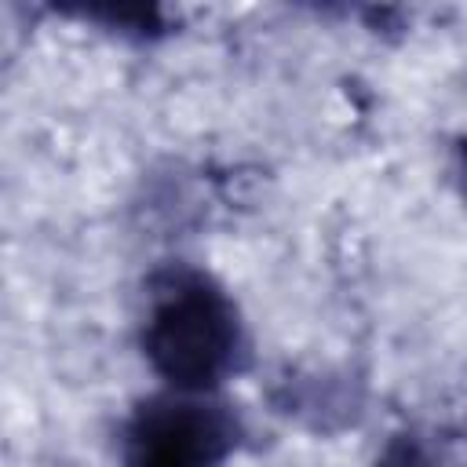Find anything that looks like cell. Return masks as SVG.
<instances>
[{"mask_svg": "<svg viewBox=\"0 0 467 467\" xmlns=\"http://www.w3.org/2000/svg\"><path fill=\"white\" fill-rule=\"evenodd\" d=\"M139 347L168 390L215 394L248 361L241 306L193 263H164L146 277Z\"/></svg>", "mask_w": 467, "mask_h": 467, "instance_id": "1", "label": "cell"}, {"mask_svg": "<svg viewBox=\"0 0 467 467\" xmlns=\"http://www.w3.org/2000/svg\"><path fill=\"white\" fill-rule=\"evenodd\" d=\"M237 445L241 420L226 401L164 387L128 412L120 467H226Z\"/></svg>", "mask_w": 467, "mask_h": 467, "instance_id": "2", "label": "cell"}, {"mask_svg": "<svg viewBox=\"0 0 467 467\" xmlns=\"http://www.w3.org/2000/svg\"><path fill=\"white\" fill-rule=\"evenodd\" d=\"M372 467H467V434L449 427H401L379 445Z\"/></svg>", "mask_w": 467, "mask_h": 467, "instance_id": "3", "label": "cell"}, {"mask_svg": "<svg viewBox=\"0 0 467 467\" xmlns=\"http://www.w3.org/2000/svg\"><path fill=\"white\" fill-rule=\"evenodd\" d=\"M66 15L73 18H84L120 40H135V44H150V40H161L171 33V22H168V11L157 7V4H113V0H102V4H73V7H62Z\"/></svg>", "mask_w": 467, "mask_h": 467, "instance_id": "4", "label": "cell"}, {"mask_svg": "<svg viewBox=\"0 0 467 467\" xmlns=\"http://www.w3.org/2000/svg\"><path fill=\"white\" fill-rule=\"evenodd\" d=\"M277 405L285 412H310L317 420V427L325 423V416L332 412H354L358 398L354 390L339 387V379H325V376H303V379H285V394H277Z\"/></svg>", "mask_w": 467, "mask_h": 467, "instance_id": "5", "label": "cell"}, {"mask_svg": "<svg viewBox=\"0 0 467 467\" xmlns=\"http://www.w3.org/2000/svg\"><path fill=\"white\" fill-rule=\"evenodd\" d=\"M449 175H452L456 193L467 201V135H456L449 142Z\"/></svg>", "mask_w": 467, "mask_h": 467, "instance_id": "6", "label": "cell"}]
</instances>
